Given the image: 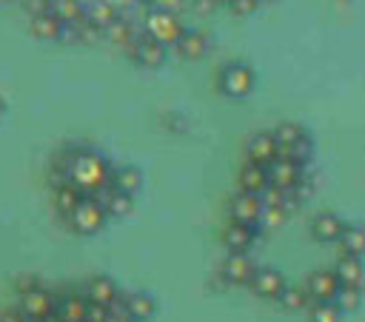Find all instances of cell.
<instances>
[{"instance_id": "cell-1", "label": "cell", "mask_w": 365, "mask_h": 322, "mask_svg": "<svg viewBox=\"0 0 365 322\" xmlns=\"http://www.w3.org/2000/svg\"><path fill=\"white\" fill-rule=\"evenodd\" d=\"M111 174L114 168L108 165V160L91 148H80L71 151L68 157V168H66V182L74 185L83 197H97L106 185H111Z\"/></svg>"}, {"instance_id": "cell-2", "label": "cell", "mask_w": 365, "mask_h": 322, "mask_svg": "<svg viewBox=\"0 0 365 322\" xmlns=\"http://www.w3.org/2000/svg\"><path fill=\"white\" fill-rule=\"evenodd\" d=\"M20 311L26 319H51L57 311V296L34 279H26V285H20Z\"/></svg>"}, {"instance_id": "cell-3", "label": "cell", "mask_w": 365, "mask_h": 322, "mask_svg": "<svg viewBox=\"0 0 365 322\" xmlns=\"http://www.w3.org/2000/svg\"><path fill=\"white\" fill-rule=\"evenodd\" d=\"M217 88L225 94V97H245L254 91V71L234 60V63H225L220 71H217Z\"/></svg>"}, {"instance_id": "cell-4", "label": "cell", "mask_w": 365, "mask_h": 322, "mask_svg": "<svg viewBox=\"0 0 365 322\" xmlns=\"http://www.w3.org/2000/svg\"><path fill=\"white\" fill-rule=\"evenodd\" d=\"M68 219V228L74 231V234H80V237H91V234H97L103 225H106V211H103V205L94 199V197H83L80 199V205L66 217Z\"/></svg>"}, {"instance_id": "cell-5", "label": "cell", "mask_w": 365, "mask_h": 322, "mask_svg": "<svg viewBox=\"0 0 365 322\" xmlns=\"http://www.w3.org/2000/svg\"><path fill=\"white\" fill-rule=\"evenodd\" d=\"M128 60L137 63V66H145V68H157L163 60H165V46L160 40H154L151 34H137L131 40V46L125 48Z\"/></svg>"}, {"instance_id": "cell-6", "label": "cell", "mask_w": 365, "mask_h": 322, "mask_svg": "<svg viewBox=\"0 0 365 322\" xmlns=\"http://www.w3.org/2000/svg\"><path fill=\"white\" fill-rule=\"evenodd\" d=\"M302 285H305V291H308V296H311L314 302H334L336 294H339V288H342V282H339V276L334 274V268H331V271H328V268L311 271Z\"/></svg>"}, {"instance_id": "cell-7", "label": "cell", "mask_w": 365, "mask_h": 322, "mask_svg": "<svg viewBox=\"0 0 365 322\" xmlns=\"http://www.w3.org/2000/svg\"><path fill=\"white\" fill-rule=\"evenodd\" d=\"M302 174H305V165L297 162V160H291V157H277L268 165L271 185L279 188V191H297L299 182H302Z\"/></svg>"}, {"instance_id": "cell-8", "label": "cell", "mask_w": 365, "mask_h": 322, "mask_svg": "<svg viewBox=\"0 0 365 322\" xmlns=\"http://www.w3.org/2000/svg\"><path fill=\"white\" fill-rule=\"evenodd\" d=\"M277 157H279V145L274 140V131H254L245 140V160L248 162H257V165L268 168Z\"/></svg>"}, {"instance_id": "cell-9", "label": "cell", "mask_w": 365, "mask_h": 322, "mask_svg": "<svg viewBox=\"0 0 365 322\" xmlns=\"http://www.w3.org/2000/svg\"><path fill=\"white\" fill-rule=\"evenodd\" d=\"M262 197L257 194H245V191H237L231 199H228V214L234 222H245V225H259L262 219Z\"/></svg>"}, {"instance_id": "cell-10", "label": "cell", "mask_w": 365, "mask_h": 322, "mask_svg": "<svg viewBox=\"0 0 365 322\" xmlns=\"http://www.w3.org/2000/svg\"><path fill=\"white\" fill-rule=\"evenodd\" d=\"M145 34H151L163 46H174L182 37V26L177 23V17L171 11H154L145 20Z\"/></svg>"}, {"instance_id": "cell-11", "label": "cell", "mask_w": 365, "mask_h": 322, "mask_svg": "<svg viewBox=\"0 0 365 322\" xmlns=\"http://www.w3.org/2000/svg\"><path fill=\"white\" fill-rule=\"evenodd\" d=\"M257 237H259V225H245V222L231 219L222 228V245L228 248V254H248Z\"/></svg>"}, {"instance_id": "cell-12", "label": "cell", "mask_w": 365, "mask_h": 322, "mask_svg": "<svg viewBox=\"0 0 365 322\" xmlns=\"http://www.w3.org/2000/svg\"><path fill=\"white\" fill-rule=\"evenodd\" d=\"M285 285H288L285 276H282L277 268H271V265H259V268L254 271L251 282H248L251 294H257V296H262V299H277Z\"/></svg>"}, {"instance_id": "cell-13", "label": "cell", "mask_w": 365, "mask_h": 322, "mask_svg": "<svg viewBox=\"0 0 365 322\" xmlns=\"http://www.w3.org/2000/svg\"><path fill=\"white\" fill-rule=\"evenodd\" d=\"M259 265H254V259L248 254H228L225 262L220 265V276L228 282V285H248L254 271Z\"/></svg>"}, {"instance_id": "cell-14", "label": "cell", "mask_w": 365, "mask_h": 322, "mask_svg": "<svg viewBox=\"0 0 365 322\" xmlns=\"http://www.w3.org/2000/svg\"><path fill=\"white\" fill-rule=\"evenodd\" d=\"M237 185H240V191H245V194H257V197H262V194L268 191V185H271L268 168L245 160L242 168L237 171Z\"/></svg>"}, {"instance_id": "cell-15", "label": "cell", "mask_w": 365, "mask_h": 322, "mask_svg": "<svg viewBox=\"0 0 365 322\" xmlns=\"http://www.w3.org/2000/svg\"><path fill=\"white\" fill-rule=\"evenodd\" d=\"M86 299L94 302V305L114 308L123 299V294H120V288H117V282L111 276H91L86 282Z\"/></svg>"}, {"instance_id": "cell-16", "label": "cell", "mask_w": 365, "mask_h": 322, "mask_svg": "<svg viewBox=\"0 0 365 322\" xmlns=\"http://www.w3.org/2000/svg\"><path fill=\"white\" fill-rule=\"evenodd\" d=\"M342 231H345V222H342V217L334 214V211H319V214L311 219V237H314L317 242H339Z\"/></svg>"}, {"instance_id": "cell-17", "label": "cell", "mask_w": 365, "mask_h": 322, "mask_svg": "<svg viewBox=\"0 0 365 322\" xmlns=\"http://www.w3.org/2000/svg\"><path fill=\"white\" fill-rule=\"evenodd\" d=\"M88 299L86 294H66L57 299V311H54V322H86L88 319Z\"/></svg>"}, {"instance_id": "cell-18", "label": "cell", "mask_w": 365, "mask_h": 322, "mask_svg": "<svg viewBox=\"0 0 365 322\" xmlns=\"http://www.w3.org/2000/svg\"><path fill=\"white\" fill-rule=\"evenodd\" d=\"M94 199L103 205L106 217H117V219L125 217V214H131V208H134V197L125 194V191H120L117 185H106Z\"/></svg>"}, {"instance_id": "cell-19", "label": "cell", "mask_w": 365, "mask_h": 322, "mask_svg": "<svg viewBox=\"0 0 365 322\" xmlns=\"http://www.w3.org/2000/svg\"><path fill=\"white\" fill-rule=\"evenodd\" d=\"M120 305H123V308H125V313H128L131 319H137V322H145V319H151V316L157 313V302H154V296H151V294H145V291L123 294Z\"/></svg>"}, {"instance_id": "cell-20", "label": "cell", "mask_w": 365, "mask_h": 322, "mask_svg": "<svg viewBox=\"0 0 365 322\" xmlns=\"http://www.w3.org/2000/svg\"><path fill=\"white\" fill-rule=\"evenodd\" d=\"M336 251H339V256H362L365 254V225L348 222L336 242Z\"/></svg>"}, {"instance_id": "cell-21", "label": "cell", "mask_w": 365, "mask_h": 322, "mask_svg": "<svg viewBox=\"0 0 365 322\" xmlns=\"http://www.w3.org/2000/svg\"><path fill=\"white\" fill-rule=\"evenodd\" d=\"M208 37L202 31H182V37L174 43V51L185 60H200L205 51H208Z\"/></svg>"}, {"instance_id": "cell-22", "label": "cell", "mask_w": 365, "mask_h": 322, "mask_svg": "<svg viewBox=\"0 0 365 322\" xmlns=\"http://www.w3.org/2000/svg\"><path fill=\"white\" fill-rule=\"evenodd\" d=\"M334 274L339 276L342 285H356V288H362V279H365L362 256H336Z\"/></svg>"}, {"instance_id": "cell-23", "label": "cell", "mask_w": 365, "mask_h": 322, "mask_svg": "<svg viewBox=\"0 0 365 322\" xmlns=\"http://www.w3.org/2000/svg\"><path fill=\"white\" fill-rule=\"evenodd\" d=\"M277 305H279L282 311L297 313V311H308V308L314 305V299L308 296L305 285H285V288H282V294L277 296Z\"/></svg>"}, {"instance_id": "cell-24", "label": "cell", "mask_w": 365, "mask_h": 322, "mask_svg": "<svg viewBox=\"0 0 365 322\" xmlns=\"http://www.w3.org/2000/svg\"><path fill=\"white\" fill-rule=\"evenodd\" d=\"M274 140H277L279 151H294L297 145H302V142L308 140V134H305V128L297 125V123H279V125L274 128Z\"/></svg>"}, {"instance_id": "cell-25", "label": "cell", "mask_w": 365, "mask_h": 322, "mask_svg": "<svg viewBox=\"0 0 365 322\" xmlns=\"http://www.w3.org/2000/svg\"><path fill=\"white\" fill-rule=\"evenodd\" d=\"M111 185H117L120 191H125V194H137L140 188H143V174H140V168H134V165H120V168H114V174H111Z\"/></svg>"}, {"instance_id": "cell-26", "label": "cell", "mask_w": 365, "mask_h": 322, "mask_svg": "<svg viewBox=\"0 0 365 322\" xmlns=\"http://www.w3.org/2000/svg\"><path fill=\"white\" fill-rule=\"evenodd\" d=\"M80 199H83V194L74 188V185H57L54 188V208H57V214H63V217H68L77 205H80Z\"/></svg>"}, {"instance_id": "cell-27", "label": "cell", "mask_w": 365, "mask_h": 322, "mask_svg": "<svg viewBox=\"0 0 365 322\" xmlns=\"http://www.w3.org/2000/svg\"><path fill=\"white\" fill-rule=\"evenodd\" d=\"M48 11L54 17H60L63 23H74V20H83L86 17L80 0H48Z\"/></svg>"}, {"instance_id": "cell-28", "label": "cell", "mask_w": 365, "mask_h": 322, "mask_svg": "<svg viewBox=\"0 0 365 322\" xmlns=\"http://www.w3.org/2000/svg\"><path fill=\"white\" fill-rule=\"evenodd\" d=\"M106 34H108V40H111V43H117V46H123V48H128V46H131V40L137 37L134 26H131L128 20H123V17H117V20L106 28Z\"/></svg>"}, {"instance_id": "cell-29", "label": "cell", "mask_w": 365, "mask_h": 322, "mask_svg": "<svg viewBox=\"0 0 365 322\" xmlns=\"http://www.w3.org/2000/svg\"><path fill=\"white\" fill-rule=\"evenodd\" d=\"M308 322H342V311L336 302H314L308 308Z\"/></svg>"}, {"instance_id": "cell-30", "label": "cell", "mask_w": 365, "mask_h": 322, "mask_svg": "<svg viewBox=\"0 0 365 322\" xmlns=\"http://www.w3.org/2000/svg\"><path fill=\"white\" fill-rule=\"evenodd\" d=\"M86 17H88V23H91L94 28H100V31H106V28L117 20L114 9H111V6H106V3H94V6L86 11Z\"/></svg>"}, {"instance_id": "cell-31", "label": "cell", "mask_w": 365, "mask_h": 322, "mask_svg": "<svg viewBox=\"0 0 365 322\" xmlns=\"http://www.w3.org/2000/svg\"><path fill=\"white\" fill-rule=\"evenodd\" d=\"M334 302L339 305L342 313H351V311H356V308L362 305V288H356V285H342Z\"/></svg>"}, {"instance_id": "cell-32", "label": "cell", "mask_w": 365, "mask_h": 322, "mask_svg": "<svg viewBox=\"0 0 365 322\" xmlns=\"http://www.w3.org/2000/svg\"><path fill=\"white\" fill-rule=\"evenodd\" d=\"M257 3H259V0H231L228 9H231L234 14H240V17H245V14H251V11L257 9Z\"/></svg>"}, {"instance_id": "cell-33", "label": "cell", "mask_w": 365, "mask_h": 322, "mask_svg": "<svg viewBox=\"0 0 365 322\" xmlns=\"http://www.w3.org/2000/svg\"><path fill=\"white\" fill-rule=\"evenodd\" d=\"M0 322H26V313L20 308H6L0 311Z\"/></svg>"}, {"instance_id": "cell-34", "label": "cell", "mask_w": 365, "mask_h": 322, "mask_svg": "<svg viewBox=\"0 0 365 322\" xmlns=\"http://www.w3.org/2000/svg\"><path fill=\"white\" fill-rule=\"evenodd\" d=\"M26 322H51V319H26Z\"/></svg>"}, {"instance_id": "cell-35", "label": "cell", "mask_w": 365, "mask_h": 322, "mask_svg": "<svg viewBox=\"0 0 365 322\" xmlns=\"http://www.w3.org/2000/svg\"><path fill=\"white\" fill-rule=\"evenodd\" d=\"M214 3H225V6H228V3H231V0H214Z\"/></svg>"}]
</instances>
